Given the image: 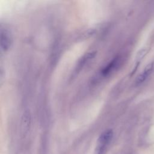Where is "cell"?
Returning <instances> with one entry per match:
<instances>
[{
  "mask_svg": "<svg viewBox=\"0 0 154 154\" xmlns=\"http://www.w3.org/2000/svg\"><path fill=\"white\" fill-rule=\"evenodd\" d=\"M149 76V75H147L146 73H145L144 72H143L142 73H141L137 78L136 80V82L137 84H140L141 83H142L143 82H144L146 79L147 78V76Z\"/></svg>",
  "mask_w": 154,
  "mask_h": 154,
  "instance_id": "cell-6",
  "label": "cell"
},
{
  "mask_svg": "<svg viewBox=\"0 0 154 154\" xmlns=\"http://www.w3.org/2000/svg\"><path fill=\"white\" fill-rule=\"evenodd\" d=\"M31 114L28 110L25 111L21 118L20 134L22 138H25L28 134L31 126Z\"/></svg>",
  "mask_w": 154,
  "mask_h": 154,
  "instance_id": "cell-2",
  "label": "cell"
},
{
  "mask_svg": "<svg viewBox=\"0 0 154 154\" xmlns=\"http://www.w3.org/2000/svg\"><path fill=\"white\" fill-rule=\"evenodd\" d=\"M113 137V131L107 129L103 131L97 140L96 148V154H105Z\"/></svg>",
  "mask_w": 154,
  "mask_h": 154,
  "instance_id": "cell-1",
  "label": "cell"
},
{
  "mask_svg": "<svg viewBox=\"0 0 154 154\" xmlns=\"http://www.w3.org/2000/svg\"><path fill=\"white\" fill-rule=\"evenodd\" d=\"M11 44V36L10 32L5 28L1 29V48L7 51Z\"/></svg>",
  "mask_w": 154,
  "mask_h": 154,
  "instance_id": "cell-3",
  "label": "cell"
},
{
  "mask_svg": "<svg viewBox=\"0 0 154 154\" xmlns=\"http://www.w3.org/2000/svg\"><path fill=\"white\" fill-rule=\"evenodd\" d=\"M117 63V59L114 58L112 60H111L102 70V74L103 75H106L108 73H110V72L116 66V64Z\"/></svg>",
  "mask_w": 154,
  "mask_h": 154,
  "instance_id": "cell-4",
  "label": "cell"
},
{
  "mask_svg": "<svg viewBox=\"0 0 154 154\" xmlns=\"http://www.w3.org/2000/svg\"><path fill=\"white\" fill-rule=\"evenodd\" d=\"M153 63H150L148 64L146 66V67H145V69H144L143 72H144L145 73H146L147 75H149L150 73L152 72V70L153 69Z\"/></svg>",
  "mask_w": 154,
  "mask_h": 154,
  "instance_id": "cell-7",
  "label": "cell"
},
{
  "mask_svg": "<svg viewBox=\"0 0 154 154\" xmlns=\"http://www.w3.org/2000/svg\"><path fill=\"white\" fill-rule=\"evenodd\" d=\"M147 52V51L146 49H141L140 51H139V52L137 54V61H140L143 57L146 55Z\"/></svg>",
  "mask_w": 154,
  "mask_h": 154,
  "instance_id": "cell-8",
  "label": "cell"
},
{
  "mask_svg": "<svg viewBox=\"0 0 154 154\" xmlns=\"http://www.w3.org/2000/svg\"><path fill=\"white\" fill-rule=\"evenodd\" d=\"M96 52H88L87 54H85L81 60V61L79 62L78 64V67L81 68L84 65H85V64L88 62V61H90L91 59H92L93 58H94V57L95 56Z\"/></svg>",
  "mask_w": 154,
  "mask_h": 154,
  "instance_id": "cell-5",
  "label": "cell"
}]
</instances>
